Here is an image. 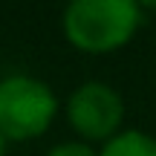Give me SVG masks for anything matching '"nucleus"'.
<instances>
[{
	"label": "nucleus",
	"instance_id": "obj_1",
	"mask_svg": "<svg viewBox=\"0 0 156 156\" xmlns=\"http://www.w3.org/2000/svg\"><path fill=\"white\" fill-rule=\"evenodd\" d=\"M142 23L133 0H75L64 12V35L78 52L107 55L130 44Z\"/></svg>",
	"mask_w": 156,
	"mask_h": 156
},
{
	"label": "nucleus",
	"instance_id": "obj_2",
	"mask_svg": "<svg viewBox=\"0 0 156 156\" xmlns=\"http://www.w3.org/2000/svg\"><path fill=\"white\" fill-rule=\"evenodd\" d=\"M58 113V98L32 75H9L0 81V136L26 142L46 133Z\"/></svg>",
	"mask_w": 156,
	"mask_h": 156
},
{
	"label": "nucleus",
	"instance_id": "obj_3",
	"mask_svg": "<svg viewBox=\"0 0 156 156\" xmlns=\"http://www.w3.org/2000/svg\"><path fill=\"white\" fill-rule=\"evenodd\" d=\"M67 119L81 139L107 142L119 133L124 119V101L110 84L87 81L69 95Z\"/></svg>",
	"mask_w": 156,
	"mask_h": 156
},
{
	"label": "nucleus",
	"instance_id": "obj_4",
	"mask_svg": "<svg viewBox=\"0 0 156 156\" xmlns=\"http://www.w3.org/2000/svg\"><path fill=\"white\" fill-rule=\"evenodd\" d=\"M98 156H156V139L142 130H119L104 142Z\"/></svg>",
	"mask_w": 156,
	"mask_h": 156
},
{
	"label": "nucleus",
	"instance_id": "obj_5",
	"mask_svg": "<svg viewBox=\"0 0 156 156\" xmlns=\"http://www.w3.org/2000/svg\"><path fill=\"white\" fill-rule=\"evenodd\" d=\"M46 156H98L87 142H64V145H55Z\"/></svg>",
	"mask_w": 156,
	"mask_h": 156
},
{
	"label": "nucleus",
	"instance_id": "obj_6",
	"mask_svg": "<svg viewBox=\"0 0 156 156\" xmlns=\"http://www.w3.org/2000/svg\"><path fill=\"white\" fill-rule=\"evenodd\" d=\"M0 156H6V139L0 136Z\"/></svg>",
	"mask_w": 156,
	"mask_h": 156
}]
</instances>
